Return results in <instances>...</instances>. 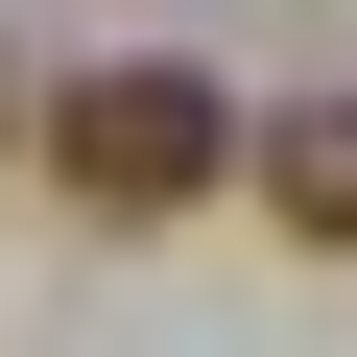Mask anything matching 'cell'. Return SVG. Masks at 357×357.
Returning a JSON list of instances; mask_svg holds the SVG:
<instances>
[{"label": "cell", "mask_w": 357, "mask_h": 357, "mask_svg": "<svg viewBox=\"0 0 357 357\" xmlns=\"http://www.w3.org/2000/svg\"><path fill=\"white\" fill-rule=\"evenodd\" d=\"M0 143H24V72H0Z\"/></svg>", "instance_id": "obj_3"}, {"label": "cell", "mask_w": 357, "mask_h": 357, "mask_svg": "<svg viewBox=\"0 0 357 357\" xmlns=\"http://www.w3.org/2000/svg\"><path fill=\"white\" fill-rule=\"evenodd\" d=\"M215 167H238V119H215V72H167V48H119V72L48 96V191L119 215V238H143V215H191Z\"/></svg>", "instance_id": "obj_1"}, {"label": "cell", "mask_w": 357, "mask_h": 357, "mask_svg": "<svg viewBox=\"0 0 357 357\" xmlns=\"http://www.w3.org/2000/svg\"><path fill=\"white\" fill-rule=\"evenodd\" d=\"M262 215L357 262V96H310V119H262Z\"/></svg>", "instance_id": "obj_2"}]
</instances>
